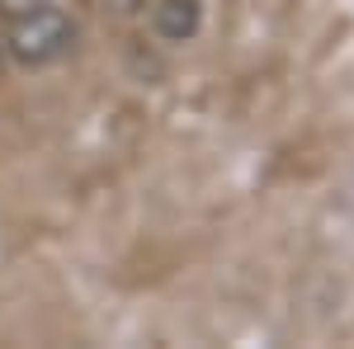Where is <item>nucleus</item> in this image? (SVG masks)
<instances>
[{"mask_svg":"<svg viewBox=\"0 0 354 349\" xmlns=\"http://www.w3.org/2000/svg\"><path fill=\"white\" fill-rule=\"evenodd\" d=\"M38 5H53V0H0V15H24V10H38Z\"/></svg>","mask_w":354,"mask_h":349,"instance_id":"3","label":"nucleus"},{"mask_svg":"<svg viewBox=\"0 0 354 349\" xmlns=\"http://www.w3.org/2000/svg\"><path fill=\"white\" fill-rule=\"evenodd\" d=\"M203 24V5L198 0H161L151 10V28L161 33L165 43H189Z\"/></svg>","mask_w":354,"mask_h":349,"instance_id":"2","label":"nucleus"},{"mask_svg":"<svg viewBox=\"0 0 354 349\" xmlns=\"http://www.w3.org/2000/svg\"><path fill=\"white\" fill-rule=\"evenodd\" d=\"M76 43V19L62 10V5H38L24 15H5V38L0 48L15 57L19 66H53L71 53Z\"/></svg>","mask_w":354,"mask_h":349,"instance_id":"1","label":"nucleus"}]
</instances>
